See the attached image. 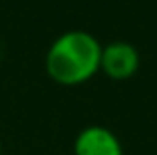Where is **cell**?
<instances>
[{"label": "cell", "instance_id": "1", "mask_svg": "<svg viewBox=\"0 0 157 155\" xmlns=\"http://www.w3.org/2000/svg\"><path fill=\"white\" fill-rule=\"evenodd\" d=\"M101 44L86 30H70L58 36L48 48L44 66L60 85H80L100 72Z\"/></svg>", "mask_w": 157, "mask_h": 155}, {"label": "cell", "instance_id": "2", "mask_svg": "<svg viewBox=\"0 0 157 155\" xmlns=\"http://www.w3.org/2000/svg\"><path fill=\"white\" fill-rule=\"evenodd\" d=\"M139 52L129 42H111L107 46H101V60L100 72H104L111 80H127L139 70Z\"/></svg>", "mask_w": 157, "mask_h": 155}, {"label": "cell", "instance_id": "3", "mask_svg": "<svg viewBox=\"0 0 157 155\" xmlns=\"http://www.w3.org/2000/svg\"><path fill=\"white\" fill-rule=\"evenodd\" d=\"M74 155H123V145L111 129L88 125L76 135Z\"/></svg>", "mask_w": 157, "mask_h": 155}, {"label": "cell", "instance_id": "4", "mask_svg": "<svg viewBox=\"0 0 157 155\" xmlns=\"http://www.w3.org/2000/svg\"><path fill=\"white\" fill-rule=\"evenodd\" d=\"M0 155H2V145H0Z\"/></svg>", "mask_w": 157, "mask_h": 155}]
</instances>
